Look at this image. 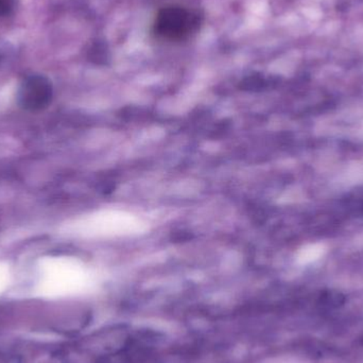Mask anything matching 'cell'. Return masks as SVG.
Instances as JSON below:
<instances>
[{
	"mask_svg": "<svg viewBox=\"0 0 363 363\" xmlns=\"http://www.w3.org/2000/svg\"><path fill=\"white\" fill-rule=\"evenodd\" d=\"M77 228L79 234L87 237L130 236L146 230V225L140 218L121 211L94 213L79 222Z\"/></svg>",
	"mask_w": 363,
	"mask_h": 363,
	"instance_id": "1",
	"label": "cell"
},
{
	"mask_svg": "<svg viewBox=\"0 0 363 363\" xmlns=\"http://www.w3.org/2000/svg\"><path fill=\"white\" fill-rule=\"evenodd\" d=\"M196 26L192 15L181 6H168L159 13L155 31L168 40H182L189 35Z\"/></svg>",
	"mask_w": 363,
	"mask_h": 363,
	"instance_id": "2",
	"label": "cell"
}]
</instances>
